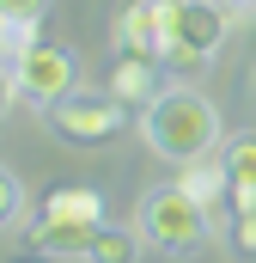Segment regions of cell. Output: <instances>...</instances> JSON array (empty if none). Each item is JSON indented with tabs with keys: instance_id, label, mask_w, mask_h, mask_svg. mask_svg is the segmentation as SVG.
<instances>
[{
	"instance_id": "15",
	"label": "cell",
	"mask_w": 256,
	"mask_h": 263,
	"mask_svg": "<svg viewBox=\"0 0 256 263\" xmlns=\"http://www.w3.org/2000/svg\"><path fill=\"white\" fill-rule=\"evenodd\" d=\"M232 245H238V257H256V208L232 214Z\"/></svg>"
},
{
	"instance_id": "18",
	"label": "cell",
	"mask_w": 256,
	"mask_h": 263,
	"mask_svg": "<svg viewBox=\"0 0 256 263\" xmlns=\"http://www.w3.org/2000/svg\"><path fill=\"white\" fill-rule=\"evenodd\" d=\"M226 6H238V0H226Z\"/></svg>"
},
{
	"instance_id": "16",
	"label": "cell",
	"mask_w": 256,
	"mask_h": 263,
	"mask_svg": "<svg viewBox=\"0 0 256 263\" xmlns=\"http://www.w3.org/2000/svg\"><path fill=\"white\" fill-rule=\"evenodd\" d=\"M55 0H0V18H43Z\"/></svg>"
},
{
	"instance_id": "2",
	"label": "cell",
	"mask_w": 256,
	"mask_h": 263,
	"mask_svg": "<svg viewBox=\"0 0 256 263\" xmlns=\"http://www.w3.org/2000/svg\"><path fill=\"white\" fill-rule=\"evenodd\" d=\"M159 18H165L159 67H183V73H195L207 55H220V43L238 25L226 0H159Z\"/></svg>"
},
{
	"instance_id": "7",
	"label": "cell",
	"mask_w": 256,
	"mask_h": 263,
	"mask_svg": "<svg viewBox=\"0 0 256 263\" xmlns=\"http://www.w3.org/2000/svg\"><path fill=\"white\" fill-rule=\"evenodd\" d=\"M98 227H104V220H55V214H37L31 245H37L43 257L86 263V257H92V245H98Z\"/></svg>"
},
{
	"instance_id": "12",
	"label": "cell",
	"mask_w": 256,
	"mask_h": 263,
	"mask_svg": "<svg viewBox=\"0 0 256 263\" xmlns=\"http://www.w3.org/2000/svg\"><path fill=\"white\" fill-rule=\"evenodd\" d=\"M86 263H140V239L128 227H98V245Z\"/></svg>"
},
{
	"instance_id": "5",
	"label": "cell",
	"mask_w": 256,
	"mask_h": 263,
	"mask_svg": "<svg viewBox=\"0 0 256 263\" xmlns=\"http://www.w3.org/2000/svg\"><path fill=\"white\" fill-rule=\"evenodd\" d=\"M140 233H146L159 251H189V245L207 239V208H201L183 184L146 190V196H140Z\"/></svg>"
},
{
	"instance_id": "17",
	"label": "cell",
	"mask_w": 256,
	"mask_h": 263,
	"mask_svg": "<svg viewBox=\"0 0 256 263\" xmlns=\"http://www.w3.org/2000/svg\"><path fill=\"white\" fill-rule=\"evenodd\" d=\"M232 18H238V25H250V18H256V0H238V6H232Z\"/></svg>"
},
{
	"instance_id": "13",
	"label": "cell",
	"mask_w": 256,
	"mask_h": 263,
	"mask_svg": "<svg viewBox=\"0 0 256 263\" xmlns=\"http://www.w3.org/2000/svg\"><path fill=\"white\" fill-rule=\"evenodd\" d=\"M31 43H43V18H0V62L25 55Z\"/></svg>"
},
{
	"instance_id": "9",
	"label": "cell",
	"mask_w": 256,
	"mask_h": 263,
	"mask_svg": "<svg viewBox=\"0 0 256 263\" xmlns=\"http://www.w3.org/2000/svg\"><path fill=\"white\" fill-rule=\"evenodd\" d=\"M104 92H116L122 104L146 110V104L159 98V62H134V55H116V67H110V86H104Z\"/></svg>"
},
{
	"instance_id": "6",
	"label": "cell",
	"mask_w": 256,
	"mask_h": 263,
	"mask_svg": "<svg viewBox=\"0 0 256 263\" xmlns=\"http://www.w3.org/2000/svg\"><path fill=\"white\" fill-rule=\"evenodd\" d=\"M110 49L134 55V62H159L165 49V18H159V0H128L110 25Z\"/></svg>"
},
{
	"instance_id": "1",
	"label": "cell",
	"mask_w": 256,
	"mask_h": 263,
	"mask_svg": "<svg viewBox=\"0 0 256 263\" xmlns=\"http://www.w3.org/2000/svg\"><path fill=\"white\" fill-rule=\"evenodd\" d=\"M140 129H146V147L159 159L189 165V159H207L220 147V110H214V98H201L189 86H171L140 110Z\"/></svg>"
},
{
	"instance_id": "10",
	"label": "cell",
	"mask_w": 256,
	"mask_h": 263,
	"mask_svg": "<svg viewBox=\"0 0 256 263\" xmlns=\"http://www.w3.org/2000/svg\"><path fill=\"white\" fill-rule=\"evenodd\" d=\"M183 190H189L207 214H220V208H232V178H226V165L214 159V165H201V159H189L183 165V178H177Z\"/></svg>"
},
{
	"instance_id": "4",
	"label": "cell",
	"mask_w": 256,
	"mask_h": 263,
	"mask_svg": "<svg viewBox=\"0 0 256 263\" xmlns=\"http://www.w3.org/2000/svg\"><path fill=\"white\" fill-rule=\"evenodd\" d=\"M0 80H6V104L25 98V104L49 110V104H61L67 92H79V62L61 43H31L25 55H6L0 62Z\"/></svg>"
},
{
	"instance_id": "3",
	"label": "cell",
	"mask_w": 256,
	"mask_h": 263,
	"mask_svg": "<svg viewBox=\"0 0 256 263\" xmlns=\"http://www.w3.org/2000/svg\"><path fill=\"white\" fill-rule=\"evenodd\" d=\"M43 123H49V135L61 147L92 153V147H110V141H122L134 129V104H122L116 92H67L61 104L43 110Z\"/></svg>"
},
{
	"instance_id": "8",
	"label": "cell",
	"mask_w": 256,
	"mask_h": 263,
	"mask_svg": "<svg viewBox=\"0 0 256 263\" xmlns=\"http://www.w3.org/2000/svg\"><path fill=\"white\" fill-rule=\"evenodd\" d=\"M220 165H226V178H232V214H238V208H256V135L220 141Z\"/></svg>"
},
{
	"instance_id": "11",
	"label": "cell",
	"mask_w": 256,
	"mask_h": 263,
	"mask_svg": "<svg viewBox=\"0 0 256 263\" xmlns=\"http://www.w3.org/2000/svg\"><path fill=\"white\" fill-rule=\"evenodd\" d=\"M43 214H55V220H104V196L92 184H61V190L43 196Z\"/></svg>"
},
{
	"instance_id": "14",
	"label": "cell",
	"mask_w": 256,
	"mask_h": 263,
	"mask_svg": "<svg viewBox=\"0 0 256 263\" xmlns=\"http://www.w3.org/2000/svg\"><path fill=\"white\" fill-rule=\"evenodd\" d=\"M0 190H6V239H18V227H25V178H18V172H6V178H0Z\"/></svg>"
}]
</instances>
